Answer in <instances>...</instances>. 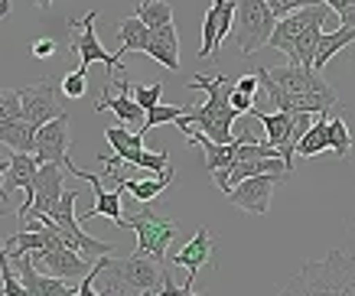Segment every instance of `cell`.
<instances>
[{
    "instance_id": "27",
    "label": "cell",
    "mask_w": 355,
    "mask_h": 296,
    "mask_svg": "<svg viewBox=\"0 0 355 296\" xmlns=\"http://www.w3.org/2000/svg\"><path fill=\"white\" fill-rule=\"evenodd\" d=\"M323 150H329V114H316L310 130L297 140V157H316Z\"/></svg>"
},
{
    "instance_id": "11",
    "label": "cell",
    "mask_w": 355,
    "mask_h": 296,
    "mask_svg": "<svg viewBox=\"0 0 355 296\" xmlns=\"http://www.w3.org/2000/svg\"><path fill=\"white\" fill-rule=\"evenodd\" d=\"M287 180H291V173H258V176H248V180L232 186L228 202L241 211H251V215H268L274 189Z\"/></svg>"
},
{
    "instance_id": "33",
    "label": "cell",
    "mask_w": 355,
    "mask_h": 296,
    "mask_svg": "<svg viewBox=\"0 0 355 296\" xmlns=\"http://www.w3.org/2000/svg\"><path fill=\"white\" fill-rule=\"evenodd\" d=\"M88 92V72L85 69H72L62 78V95L65 98H82Z\"/></svg>"
},
{
    "instance_id": "23",
    "label": "cell",
    "mask_w": 355,
    "mask_h": 296,
    "mask_svg": "<svg viewBox=\"0 0 355 296\" xmlns=\"http://www.w3.org/2000/svg\"><path fill=\"white\" fill-rule=\"evenodd\" d=\"M118 59L121 55H128V53H147V42H150V26L140 20L137 13L134 17H128V20H121L118 23Z\"/></svg>"
},
{
    "instance_id": "19",
    "label": "cell",
    "mask_w": 355,
    "mask_h": 296,
    "mask_svg": "<svg viewBox=\"0 0 355 296\" xmlns=\"http://www.w3.org/2000/svg\"><path fill=\"white\" fill-rule=\"evenodd\" d=\"M78 180H85V182H92V189H95V205L85 211V218H98V215H105V218H111V222L118 225V228H128V218H124V211H121V195L124 192L114 186V189H105L101 186V173H78Z\"/></svg>"
},
{
    "instance_id": "43",
    "label": "cell",
    "mask_w": 355,
    "mask_h": 296,
    "mask_svg": "<svg viewBox=\"0 0 355 296\" xmlns=\"http://www.w3.org/2000/svg\"><path fill=\"white\" fill-rule=\"evenodd\" d=\"M33 3H36L40 10H49V7H53V0H33Z\"/></svg>"
},
{
    "instance_id": "35",
    "label": "cell",
    "mask_w": 355,
    "mask_h": 296,
    "mask_svg": "<svg viewBox=\"0 0 355 296\" xmlns=\"http://www.w3.org/2000/svg\"><path fill=\"white\" fill-rule=\"evenodd\" d=\"M270 10H274V17H287V13L293 10H303V7H310V3H320V0H268Z\"/></svg>"
},
{
    "instance_id": "16",
    "label": "cell",
    "mask_w": 355,
    "mask_h": 296,
    "mask_svg": "<svg viewBox=\"0 0 355 296\" xmlns=\"http://www.w3.org/2000/svg\"><path fill=\"white\" fill-rule=\"evenodd\" d=\"M173 264L176 267H186V293H193L196 290V274H199V267L202 264H216V241H212V234L209 228H199L193 234V241L183 244V251L173 254Z\"/></svg>"
},
{
    "instance_id": "32",
    "label": "cell",
    "mask_w": 355,
    "mask_h": 296,
    "mask_svg": "<svg viewBox=\"0 0 355 296\" xmlns=\"http://www.w3.org/2000/svg\"><path fill=\"white\" fill-rule=\"evenodd\" d=\"M23 117V98L17 88H0V124H10Z\"/></svg>"
},
{
    "instance_id": "37",
    "label": "cell",
    "mask_w": 355,
    "mask_h": 296,
    "mask_svg": "<svg viewBox=\"0 0 355 296\" xmlns=\"http://www.w3.org/2000/svg\"><path fill=\"white\" fill-rule=\"evenodd\" d=\"M232 105H235L241 114H251V111H254V95H245V92H238L235 85H232Z\"/></svg>"
},
{
    "instance_id": "42",
    "label": "cell",
    "mask_w": 355,
    "mask_h": 296,
    "mask_svg": "<svg viewBox=\"0 0 355 296\" xmlns=\"http://www.w3.org/2000/svg\"><path fill=\"white\" fill-rule=\"evenodd\" d=\"M7 166H10V159H0V186H3V173H7Z\"/></svg>"
},
{
    "instance_id": "39",
    "label": "cell",
    "mask_w": 355,
    "mask_h": 296,
    "mask_svg": "<svg viewBox=\"0 0 355 296\" xmlns=\"http://www.w3.org/2000/svg\"><path fill=\"white\" fill-rule=\"evenodd\" d=\"M339 20H343V26H355V0L345 7L343 13H339Z\"/></svg>"
},
{
    "instance_id": "28",
    "label": "cell",
    "mask_w": 355,
    "mask_h": 296,
    "mask_svg": "<svg viewBox=\"0 0 355 296\" xmlns=\"http://www.w3.org/2000/svg\"><path fill=\"white\" fill-rule=\"evenodd\" d=\"M218 17H222V0H212L209 13L202 17V46H199V59L218 55Z\"/></svg>"
},
{
    "instance_id": "6",
    "label": "cell",
    "mask_w": 355,
    "mask_h": 296,
    "mask_svg": "<svg viewBox=\"0 0 355 296\" xmlns=\"http://www.w3.org/2000/svg\"><path fill=\"white\" fill-rule=\"evenodd\" d=\"M251 117L254 121H261V127H264V134H268V140L274 143V147L280 150V157L287 159V166L293 169V153H297V140L310 130L313 124V114H306V111H300V114H291V111H274V114H264V111H251Z\"/></svg>"
},
{
    "instance_id": "8",
    "label": "cell",
    "mask_w": 355,
    "mask_h": 296,
    "mask_svg": "<svg viewBox=\"0 0 355 296\" xmlns=\"http://www.w3.org/2000/svg\"><path fill=\"white\" fill-rule=\"evenodd\" d=\"M69 111H62V114H55L53 121H46L40 130H36V147H33V153H36V159L40 163H59V166H65V173L69 176H76L82 169L72 163V157H69V147H72V134H69Z\"/></svg>"
},
{
    "instance_id": "17",
    "label": "cell",
    "mask_w": 355,
    "mask_h": 296,
    "mask_svg": "<svg viewBox=\"0 0 355 296\" xmlns=\"http://www.w3.org/2000/svg\"><path fill=\"white\" fill-rule=\"evenodd\" d=\"M17 267H20V280L30 296H78V284L62 280V277H53V274H40L33 254H20Z\"/></svg>"
},
{
    "instance_id": "4",
    "label": "cell",
    "mask_w": 355,
    "mask_h": 296,
    "mask_svg": "<svg viewBox=\"0 0 355 296\" xmlns=\"http://www.w3.org/2000/svg\"><path fill=\"white\" fill-rule=\"evenodd\" d=\"M235 46L241 55H254L270 42V33L277 26V17L268 0H235Z\"/></svg>"
},
{
    "instance_id": "7",
    "label": "cell",
    "mask_w": 355,
    "mask_h": 296,
    "mask_svg": "<svg viewBox=\"0 0 355 296\" xmlns=\"http://www.w3.org/2000/svg\"><path fill=\"white\" fill-rule=\"evenodd\" d=\"M95 10H88L82 20H69V30H72V55H76V69H85L92 62H105L108 65V82H114V69H124L121 59L114 53H108L101 40L95 33Z\"/></svg>"
},
{
    "instance_id": "40",
    "label": "cell",
    "mask_w": 355,
    "mask_h": 296,
    "mask_svg": "<svg viewBox=\"0 0 355 296\" xmlns=\"http://www.w3.org/2000/svg\"><path fill=\"white\" fill-rule=\"evenodd\" d=\"M326 3H329V7H333V10H336V17H339V13H343L345 7L352 3V0H326Z\"/></svg>"
},
{
    "instance_id": "38",
    "label": "cell",
    "mask_w": 355,
    "mask_h": 296,
    "mask_svg": "<svg viewBox=\"0 0 355 296\" xmlns=\"http://www.w3.org/2000/svg\"><path fill=\"white\" fill-rule=\"evenodd\" d=\"M258 85H261V78H258V72H254V75H241L235 82V88L245 92V95H258Z\"/></svg>"
},
{
    "instance_id": "29",
    "label": "cell",
    "mask_w": 355,
    "mask_h": 296,
    "mask_svg": "<svg viewBox=\"0 0 355 296\" xmlns=\"http://www.w3.org/2000/svg\"><path fill=\"white\" fill-rule=\"evenodd\" d=\"M134 13H137L150 30L153 26H166V23H173V7L166 3V0H137Z\"/></svg>"
},
{
    "instance_id": "13",
    "label": "cell",
    "mask_w": 355,
    "mask_h": 296,
    "mask_svg": "<svg viewBox=\"0 0 355 296\" xmlns=\"http://www.w3.org/2000/svg\"><path fill=\"white\" fill-rule=\"evenodd\" d=\"M55 92H62V82H55L53 75L26 85V88H20L23 117H26L33 127H43L46 121H53L55 114H62V107H59V101H55Z\"/></svg>"
},
{
    "instance_id": "5",
    "label": "cell",
    "mask_w": 355,
    "mask_h": 296,
    "mask_svg": "<svg viewBox=\"0 0 355 296\" xmlns=\"http://www.w3.org/2000/svg\"><path fill=\"white\" fill-rule=\"evenodd\" d=\"M128 228L137 234V251L150 254V257H157V261L166 257L170 241L180 234V222L163 218L160 211L150 209V202H140V209L128 218Z\"/></svg>"
},
{
    "instance_id": "30",
    "label": "cell",
    "mask_w": 355,
    "mask_h": 296,
    "mask_svg": "<svg viewBox=\"0 0 355 296\" xmlns=\"http://www.w3.org/2000/svg\"><path fill=\"white\" fill-rule=\"evenodd\" d=\"M329 150H333L339 159H345L352 153V134H349L345 117H329Z\"/></svg>"
},
{
    "instance_id": "18",
    "label": "cell",
    "mask_w": 355,
    "mask_h": 296,
    "mask_svg": "<svg viewBox=\"0 0 355 296\" xmlns=\"http://www.w3.org/2000/svg\"><path fill=\"white\" fill-rule=\"evenodd\" d=\"M36 173H40V159H36V153H23V150H13L10 166H7V173H3L0 199H3V202H10V195H13L17 189H26V195L33 199Z\"/></svg>"
},
{
    "instance_id": "41",
    "label": "cell",
    "mask_w": 355,
    "mask_h": 296,
    "mask_svg": "<svg viewBox=\"0 0 355 296\" xmlns=\"http://www.w3.org/2000/svg\"><path fill=\"white\" fill-rule=\"evenodd\" d=\"M0 17H3V20L10 17V0H0Z\"/></svg>"
},
{
    "instance_id": "1",
    "label": "cell",
    "mask_w": 355,
    "mask_h": 296,
    "mask_svg": "<svg viewBox=\"0 0 355 296\" xmlns=\"http://www.w3.org/2000/svg\"><path fill=\"white\" fill-rule=\"evenodd\" d=\"M189 88H199L205 92V105L199 107H186L183 117H176V127L186 130V127H196V130H202L209 134L212 140L218 143H232L235 140V121H241V111L232 105V82H228L225 75H193V82Z\"/></svg>"
},
{
    "instance_id": "31",
    "label": "cell",
    "mask_w": 355,
    "mask_h": 296,
    "mask_svg": "<svg viewBox=\"0 0 355 296\" xmlns=\"http://www.w3.org/2000/svg\"><path fill=\"white\" fill-rule=\"evenodd\" d=\"M183 114H186V107H180V105H153L147 111V117H144V124H140V134L153 130L157 124H176V117H183Z\"/></svg>"
},
{
    "instance_id": "26",
    "label": "cell",
    "mask_w": 355,
    "mask_h": 296,
    "mask_svg": "<svg viewBox=\"0 0 355 296\" xmlns=\"http://www.w3.org/2000/svg\"><path fill=\"white\" fill-rule=\"evenodd\" d=\"M36 130H40V127H33L26 117L10 121V124H0V143L10 147V150L33 153V147H36Z\"/></svg>"
},
{
    "instance_id": "24",
    "label": "cell",
    "mask_w": 355,
    "mask_h": 296,
    "mask_svg": "<svg viewBox=\"0 0 355 296\" xmlns=\"http://www.w3.org/2000/svg\"><path fill=\"white\" fill-rule=\"evenodd\" d=\"M46 241H49V234H46V225L40 222V225H33V228H23V232L10 234L3 247H7V257H10V261H17L20 254L43 251V247H46Z\"/></svg>"
},
{
    "instance_id": "25",
    "label": "cell",
    "mask_w": 355,
    "mask_h": 296,
    "mask_svg": "<svg viewBox=\"0 0 355 296\" xmlns=\"http://www.w3.org/2000/svg\"><path fill=\"white\" fill-rule=\"evenodd\" d=\"M352 42H355V26H339V30H333V33H323L313 69H320V72H323L326 65H329V59H333V55H339L345 46H352Z\"/></svg>"
},
{
    "instance_id": "34",
    "label": "cell",
    "mask_w": 355,
    "mask_h": 296,
    "mask_svg": "<svg viewBox=\"0 0 355 296\" xmlns=\"http://www.w3.org/2000/svg\"><path fill=\"white\" fill-rule=\"evenodd\" d=\"M130 92H134V98H137V105L144 107V111H150L153 105H160L163 85L160 82H153V85H134Z\"/></svg>"
},
{
    "instance_id": "21",
    "label": "cell",
    "mask_w": 355,
    "mask_h": 296,
    "mask_svg": "<svg viewBox=\"0 0 355 296\" xmlns=\"http://www.w3.org/2000/svg\"><path fill=\"white\" fill-rule=\"evenodd\" d=\"M111 180H114V186L121 192H130L137 202H153L173 182V166L163 176H121V173H114Z\"/></svg>"
},
{
    "instance_id": "15",
    "label": "cell",
    "mask_w": 355,
    "mask_h": 296,
    "mask_svg": "<svg viewBox=\"0 0 355 296\" xmlns=\"http://www.w3.org/2000/svg\"><path fill=\"white\" fill-rule=\"evenodd\" d=\"M33 261L43 264L53 277H62V280H72V284H76V280H82V277L88 274V261H92V257H85L82 251L69 247L65 241H59L55 247L33 251Z\"/></svg>"
},
{
    "instance_id": "14",
    "label": "cell",
    "mask_w": 355,
    "mask_h": 296,
    "mask_svg": "<svg viewBox=\"0 0 355 296\" xmlns=\"http://www.w3.org/2000/svg\"><path fill=\"white\" fill-rule=\"evenodd\" d=\"M130 88H134V85H130L128 75H121V78H114V82L105 78V92H101L105 98H98L95 111H114L124 127H134V124L140 127L144 124V117H147V111L137 105V98H134Z\"/></svg>"
},
{
    "instance_id": "2",
    "label": "cell",
    "mask_w": 355,
    "mask_h": 296,
    "mask_svg": "<svg viewBox=\"0 0 355 296\" xmlns=\"http://www.w3.org/2000/svg\"><path fill=\"white\" fill-rule=\"evenodd\" d=\"M101 277H105V286L98 290V296H153L163 293V284L170 274L163 261L137 251L128 257H108Z\"/></svg>"
},
{
    "instance_id": "3",
    "label": "cell",
    "mask_w": 355,
    "mask_h": 296,
    "mask_svg": "<svg viewBox=\"0 0 355 296\" xmlns=\"http://www.w3.org/2000/svg\"><path fill=\"white\" fill-rule=\"evenodd\" d=\"M280 290L306 296H355V257L343 247H333L323 261H306L300 274Z\"/></svg>"
},
{
    "instance_id": "36",
    "label": "cell",
    "mask_w": 355,
    "mask_h": 296,
    "mask_svg": "<svg viewBox=\"0 0 355 296\" xmlns=\"http://www.w3.org/2000/svg\"><path fill=\"white\" fill-rule=\"evenodd\" d=\"M53 53H55V40H49V36L30 42V55H33V59H49Z\"/></svg>"
},
{
    "instance_id": "12",
    "label": "cell",
    "mask_w": 355,
    "mask_h": 296,
    "mask_svg": "<svg viewBox=\"0 0 355 296\" xmlns=\"http://www.w3.org/2000/svg\"><path fill=\"white\" fill-rule=\"evenodd\" d=\"M268 75L287 92V95H336V88L323 78L320 69L300 62H287V65H270Z\"/></svg>"
},
{
    "instance_id": "10",
    "label": "cell",
    "mask_w": 355,
    "mask_h": 296,
    "mask_svg": "<svg viewBox=\"0 0 355 296\" xmlns=\"http://www.w3.org/2000/svg\"><path fill=\"white\" fill-rule=\"evenodd\" d=\"M65 166H59V163H40V173H36V186H33V199L23 202V209L17 211V218H20L23 225L30 222H40L43 215H53V209L59 205V199H62V173Z\"/></svg>"
},
{
    "instance_id": "9",
    "label": "cell",
    "mask_w": 355,
    "mask_h": 296,
    "mask_svg": "<svg viewBox=\"0 0 355 296\" xmlns=\"http://www.w3.org/2000/svg\"><path fill=\"white\" fill-rule=\"evenodd\" d=\"M76 199H78V192L65 189L62 199H59V205H55L53 215H49V218L55 222V228H59V234H62V241L69 244V247L82 251L85 257H105V254L118 251L114 244L95 241V238H88V234L82 232V225H78V218H76Z\"/></svg>"
},
{
    "instance_id": "20",
    "label": "cell",
    "mask_w": 355,
    "mask_h": 296,
    "mask_svg": "<svg viewBox=\"0 0 355 296\" xmlns=\"http://www.w3.org/2000/svg\"><path fill=\"white\" fill-rule=\"evenodd\" d=\"M147 55L157 59V62H160L163 69H170V72L180 69V33H176L173 23H166V26H153L150 30Z\"/></svg>"
},
{
    "instance_id": "44",
    "label": "cell",
    "mask_w": 355,
    "mask_h": 296,
    "mask_svg": "<svg viewBox=\"0 0 355 296\" xmlns=\"http://www.w3.org/2000/svg\"><path fill=\"white\" fill-rule=\"evenodd\" d=\"M0 23H3V17H0Z\"/></svg>"
},
{
    "instance_id": "22",
    "label": "cell",
    "mask_w": 355,
    "mask_h": 296,
    "mask_svg": "<svg viewBox=\"0 0 355 296\" xmlns=\"http://www.w3.org/2000/svg\"><path fill=\"white\" fill-rule=\"evenodd\" d=\"M105 140H108L111 150H114L128 166L137 169L140 157H144V150H147L144 147V134H140V130H130V127L118 124V127H108V130H105Z\"/></svg>"
}]
</instances>
